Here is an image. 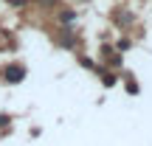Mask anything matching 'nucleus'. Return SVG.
<instances>
[{"instance_id":"obj_1","label":"nucleus","mask_w":152,"mask_h":146,"mask_svg":"<svg viewBox=\"0 0 152 146\" xmlns=\"http://www.w3.org/2000/svg\"><path fill=\"white\" fill-rule=\"evenodd\" d=\"M23 76H26V68H23V65H9V68L3 70V79H6V81H11V84L23 81Z\"/></svg>"},{"instance_id":"obj_2","label":"nucleus","mask_w":152,"mask_h":146,"mask_svg":"<svg viewBox=\"0 0 152 146\" xmlns=\"http://www.w3.org/2000/svg\"><path fill=\"white\" fill-rule=\"evenodd\" d=\"M104 84L113 87V84H115V73H104Z\"/></svg>"},{"instance_id":"obj_3","label":"nucleus","mask_w":152,"mask_h":146,"mask_svg":"<svg viewBox=\"0 0 152 146\" xmlns=\"http://www.w3.org/2000/svg\"><path fill=\"white\" fill-rule=\"evenodd\" d=\"M9 3H11V6H26L28 0H9Z\"/></svg>"},{"instance_id":"obj_4","label":"nucleus","mask_w":152,"mask_h":146,"mask_svg":"<svg viewBox=\"0 0 152 146\" xmlns=\"http://www.w3.org/2000/svg\"><path fill=\"white\" fill-rule=\"evenodd\" d=\"M9 124V118H6V115H0V126H6Z\"/></svg>"}]
</instances>
